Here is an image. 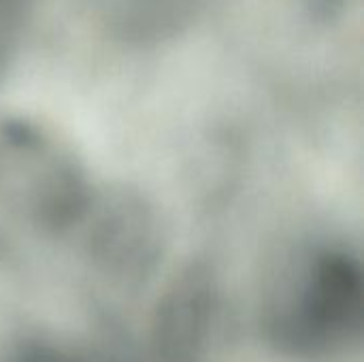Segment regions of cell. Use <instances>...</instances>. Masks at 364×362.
<instances>
[{"label": "cell", "instance_id": "1", "mask_svg": "<svg viewBox=\"0 0 364 362\" xmlns=\"http://www.w3.org/2000/svg\"><path fill=\"white\" fill-rule=\"evenodd\" d=\"M363 267L337 243H305L275 271L264 299L269 339L301 361H333L360 344Z\"/></svg>", "mask_w": 364, "mask_h": 362}, {"label": "cell", "instance_id": "6", "mask_svg": "<svg viewBox=\"0 0 364 362\" xmlns=\"http://www.w3.org/2000/svg\"><path fill=\"white\" fill-rule=\"evenodd\" d=\"M0 362H79L73 354L62 350L60 346L41 341V339H28L21 344L11 346L0 356Z\"/></svg>", "mask_w": 364, "mask_h": 362}, {"label": "cell", "instance_id": "2", "mask_svg": "<svg viewBox=\"0 0 364 362\" xmlns=\"http://www.w3.org/2000/svg\"><path fill=\"white\" fill-rule=\"evenodd\" d=\"M96 186L55 128L23 115L0 117V207L43 233L75 230Z\"/></svg>", "mask_w": 364, "mask_h": 362}, {"label": "cell", "instance_id": "3", "mask_svg": "<svg viewBox=\"0 0 364 362\" xmlns=\"http://www.w3.org/2000/svg\"><path fill=\"white\" fill-rule=\"evenodd\" d=\"M75 230L83 233L90 258L119 280L149 275L164 250L160 215L134 190L96 188Z\"/></svg>", "mask_w": 364, "mask_h": 362}, {"label": "cell", "instance_id": "4", "mask_svg": "<svg viewBox=\"0 0 364 362\" xmlns=\"http://www.w3.org/2000/svg\"><path fill=\"white\" fill-rule=\"evenodd\" d=\"M218 286L209 271L186 269L158 305L156 341L171 362H192L209 337L218 316Z\"/></svg>", "mask_w": 364, "mask_h": 362}, {"label": "cell", "instance_id": "5", "mask_svg": "<svg viewBox=\"0 0 364 362\" xmlns=\"http://www.w3.org/2000/svg\"><path fill=\"white\" fill-rule=\"evenodd\" d=\"M192 9V0H107L109 21L132 38L162 36L175 30Z\"/></svg>", "mask_w": 364, "mask_h": 362}]
</instances>
